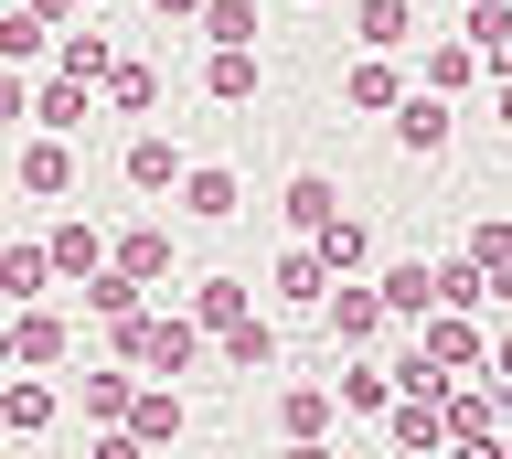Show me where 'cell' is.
Listing matches in <instances>:
<instances>
[{
	"mask_svg": "<svg viewBox=\"0 0 512 459\" xmlns=\"http://www.w3.org/2000/svg\"><path fill=\"white\" fill-rule=\"evenodd\" d=\"M427 54H416V86H438V97H459V86H480V54L470 33H416Z\"/></svg>",
	"mask_w": 512,
	"mask_h": 459,
	"instance_id": "9c48e42d",
	"label": "cell"
},
{
	"mask_svg": "<svg viewBox=\"0 0 512 459\" xmlns=\"http://www.w3.org/2000/svg\"><path fill=\"white\" fill-rule=\"evenodd\" d=\"M107 65H118V54H107V33H54V75H75V86H96Z\"/></svg>",
	"mask_w": 512,
	"mask_h": 459,
	"instance_id": "83f0119b",
	"label": "cell"
},
{
	"mask_svg": "<svg viewBox=\"0 0 512 459\" xmlns=\"http://www.w3.org/2000/svg\"><path fill=\"white\" fill-rule=\"evenodd\" d=\"M395 97H406V65H395V54H363V65L342 75V107H352V118H384Z\"/></svg>",
	"mask_w": 512,
	"mask_h": 459,
	"instance_id": "4fadbf2b",
	"label": "cell"
},
{
	"mask_svg": "<svg viewBox=\"0 0 512 459\" xmlns=\"http://www.w3.org/2000/svg\"><path fill=\"white\" fill-rule=\"evenodd\" d=\"M235 310H246V278H192V321L203 331H224Z\"/></svg>",
	"mask_w": 512,
	"mask_h": 459,
	"instance_id": "1f68e13d",
	"label": "cell"
},
{
	"mask_svg": "<svg viewBox=\"0 0 512 459\" xmlns=\"http://www.w3.org/2000/svg\"><path fill=\"white\" fill-rule=\"evenodd\" d=\"M352 43H363V54H406L416 43V0H352Z\"/></svg>",
	"mask_w": 512,
	"mask_h": 459,
	"instance_id": "30bf717a",
	"label": "cell"
},
{
	"mask_svg": "<svg viewBox=\"0 0 512 459\" xmlns=\"http://www.w3.org/2000/svg\"><path fill=\"white\" fill-rule=\"evenodd\" d=\"M128 438H182V395H171V385H128Z\"/></svg>",
	"mask_w": 512,
	"mask_h": 459,
	"instance_id": "7402d4cb",
	"label": "cell"
},
{
	"mask_svg": "<svg viewBox=\"0 0 512 459\" xmlns=\"http://www.w3.org/2000/svg\"><path fill=\"white\" fill-rule=\"evenodd\" d=\"M107 267H128V278H139V289H160V278H171V235H160V225L118 235V246H107Z\"/></svg>",
	"mask_w": 512,
	"mask_h": 459,
	"instance_id": "cb8c5ba5",
	"label": "cell"
},
{
	"mask_svg": "<svg viewBox=\"0 0 512 459\" xmlns=\"http://www.w3.org/2000/svg\"><path fill=\"white\" fill-rule=\"evenodd\" d=\"M310 11H331V0H310Z\"/></svg>",
	"mask_w": 512,
	"mask_h": 459,
	"instance_id": "b9f144b4",
	"label": "cell"
},
{
	"mask_svg": "<svg viewBox=\"0 0 512 459\" xmlns=\"http://www.w3.org/2000/svg\"><path fill=\"white\" fill-rule=\"evenodd\" d=\"M107 331H118V363H128V374H192L203 342H214L192 310H128V321H107Z\"/></svg>",
	"mask_w": 512,
	"mask_h": 459,
	"instance_id": "6da1fadb",
	"label": "cell"
},
{
	"mask_svg": "<svg viewBox=\"0 0 512 459\" xmlns=\"http://www.w3.org/2000/svg\"><path fill=\"white\" fill-rule=\"evenodd\" d=\"M480 363H491V385H502V395H512V321H502V331H491V353H480Z\"/></svg>",
	"mask_w": 512,
	"mask_h": 459,
	"instance_id": "d590c367",
	"label": "cell"
},
{
	"mask_svg": "<svg viewBox=\"0 0 512 459\" xmlns=\"http://www.w3.org/2000/svg\"><path fill=\"white\" fill-rule=\"evenodd\" d=\"M502 129H512V75H502Z\"/></svg>",
	"mask_w": 512,
	"mask_h": 459,
	"instance_id": "60d3db41",
	"label": "cell"
},
{
	"mask_svg": "<svg viewBox=\"0 0 512 459\" xmlns=\"http://www.w3.org/2000/svg\"><path fill=\"white\" fill-rule=\"evenodd\" d=\"M43 43H54V33H43V11H11V22H0V65H32Z\"/></svg>",
	"mask_w": 512,
	"mask_h": 459,
	"instance_id": "836d02e7",
	"label": "cell"
},
{
	"mask_svg": "<svg viewBox=\"0 0 512 459\" xmlns=\"http://www.w3.org/2000/svg\"><path fill=\"white\" fill-rule=\"evenodd\" d=\"M331 417H342V395H331V385H288L278 395V438H299V449H320Z\"/></svg>",
	"mask_w": 512,
	"mask_h": 459,
	"instance_id": "5bb4252c",
	"label": "cell"
},
{
	"mask_svg": "<svg viewBox=\"0 0 512 459\" xmlns=\"http://www.w3.org/2000/svg\"><path fill=\"white\" fill-rule=\"evenodd\" d=\"M384 438H395V449H448L438 385H395V395H384Z\"/></svg>",
	"mask_w": 512,
	"mask_h": 459,
	"instance_id": "3957f363",
	"label": "cell"
},
{
	"mask_svg": "<svg viewBox=\"0 0 512 459\" xmlns=\"http://www.w3.org/2000/svg\"><path fill=\"white\" fill-rule=\"evenodd\" d=\"M384 395H395V363L342 353V417H384Z\"/></svg>",
	"mask_w": 512,
	"mask_h": 459,
	"instance_id": "d6986e66",
	"label": "cell"
},
{
	"mask_svg": "<svg viewBox=\"0 0 512 459\" xmlns=\"http://www.w3.org/2000/svg\"><path fill=\"white\" fill-rule=\"evenodd\" d=\"M171 193H182L192 225H235V214H246V182H235L224 161H182V182H171Z\"/></svg>",
	"mask_w": 512,
	"mask_h": 459,
	"instance_id": "5b68a950",
	"label": "cell"
},
{
	"mask_svg": "<svg viewBox=\"0 0 512 459\" xmlns=\"http://www.w3.org/2000/svg\"><path fill=\"white\" fill-rule=\"evenodd\" d=\"M43 278H54V257H43V246H0V299H32Z\"/></svg>",
	"mask_w": 512,
	"mask_h": 459,
	"instance_id": "d6a6232c",
	"label": "cell"
},
{
	"mask_svg": "<svg viewBox=\"0 0 512 459\" xmlns=\"http://www.w3.org/2000/svg\"><path fill=\"white\" fill-rule=\"evenodd\" d=\"M320 321H331L342 353H374V342H384V289H374V278H331V289H320Z\"/></svg>",
	"mask_w": 512,
	"mask_h": 459,
	"instance_id": "7a4b0ae2",
	"label": "cell"
},
{
	"mask_svg": "<svg viewBox=\"0 0 512 459\" xmlns=\"http://www.w3.org/2000/svg\"><path fill=\"white\" fill-rule=\"evenodd\" d=\"M64 353H75V331H64L54 310H22V321H11V363H32V374H54Z\"/></svg>",
	"mask_w": 512,
	"mask_h": 459,
	"instance_id": "2e32d148",
	"label": "cell"
},
{
	"mask_svg": "<svg viewBox=\"0 0 512 459\" xmlns=\"http://www.w3.org/2000/svg\"><path fill=\"white\" fill-rule=\"evenodd\" d=\"M374 289H384V321H427V257H395Z\"/></svg>",
	"mask_w": 512,
	"mask_h": 459,
	"instance_id": "d4e9b609",
	"label": "cell"
},
{
	"mask_svg": "<svg viewBox=\"0 0 512 459\" xmlns=\"http://www.w3.org/2000/svg\"><path fill=\"white\" fill-rule=\"evenodd\" d=\"M310 246H320V267H331V278H363V267H374V225H363V214H320Z\"/></svg>",
	"mask_w": 512,
	"mask_h": 459,
	"instance_id": "52a82bcc",
	"label": "cell"
},
{
	"mask_svg": "<svg viewBox=\"0 0 512 459\" xmlns=\"http://www.w3.org/2000/svg\"><path fill=\"white\" fill-rule=\"evenodd\" d=\"M32 118H43V129H86V86H75V75H54V86H43V97H32Z\"/></svg>",
	"mask_w": 512,
	"mask_h": 459,
	"instance_id": "4dcf8cb0",
	"label": "cell"
},
{
	"mask_svg": "<svg viewBox=\"0 0 512 459\" xmlns=\"http://www.w3.org/2000/svg\"><path fill=\"white\" fill-rule=\"evenodd\" d=\"M150 11H160V22H192V11H203V0H150Z\"/></svg>",
	"mask_w": 512,
	"mask_h": 459,
	"instance_id": "f35d334b",
	"label": "cell"
},
{
	"mask_svg": "<svg viewBox=\"0 0 512 459\" xmlns=\"http://www.w3.org/2000/svg\"><path fill=\"white\" fill-rule=\"evenodd\" d=\"M0 374H11V321H0Z\"/></svg>",
	"mask_w": 512,
	"mask_h": 459,
	"instance_id": "ab89813d",
	"label": "cell"
},
{
	"mask_svg": "<svg viewBox=\"0 0 512 459\" xmlns=\"http://www.w3.org/2000/svg\"><path fill=\"white\" fill-rule=\"evenodd\" d=\"M86 417H128V374H86Z\"/></svg>",
	"mask_w": 512,
	"mask_h": 459,
	"instance_id": "e575fe53",
	"label": "cell"
},
{
	"mask_svg": "<svg viewBox=\"0 0 512 459\" xmlns=\"http://www.w3.org/2000/svg\"><path fill=\"white\" fill-rule=\"evenodd\" d=\"M0 118H32V97H22V75L0 65Z\"/></svg>",
	"mask_w": 512,
	"mask_h": 459,
	"instance_id": "8d00e7d4",
	"label": "cell"
},
{
	"mask_svg": "<svg viewBox=\"0 0 512 459\" xmlns=\"http://www.w3.org/2000/svg\"><path fill=\"white\" fill-rule=\"evenodd\" d=\"M22 193H75V150H64V129H43L22 150Z\"/></svg>",
	"mask_w": 512,
	"mask_h": 459,
	"instance_id": "603a6c76",
	"label": "cell"
},
{
	"mask_svg": "<svg viewBox=\"0 0 512 459\" xmlns=\"http://www.w3.org/2000/svg\"><path fill=\"white\" fill-rule=\"evenodd\" d=\"M470 54H480V75H512V0H470Z\"/></svg>",
	"mask_w": 512,
	"mask_h": 459,
	"instance_id": "e0dca14e",
	"label": "cell"
},
{
	"mask_svg": "<svg viewBox=\"0 0 512 459\" xmlns=\"http://www.w3.org/2000/svg\"><path fill=\"white\" fill-rule=\"evenodd\" d=\"M384 118H395V150H416V161H438V150H448V129H459L438 86H406V97L384 107Z\"/></svg>",
	"mask_w": 512,
	"mask_h": 459,
	"instance_id": "277c9868",
	"label": "cell"
},
{
	"mask_svg": "<svg viewBox=\"0 0 512 459\" xmlns=\"http://www.w3.org/2000/svg\"><path fill=\"white\" fill-rule=\"evenodd\" d=\"M192 33H203V43H256V0H203Z\"/></svg>",
	"mask_w": 512,
	"mask_h": 459,
	"instance_id": "f1b7e54d",
	"label": "cell"
},
{
	"mask_svg": "<svg viewBox=\"0 0 512 459\" xmlns=\"http://www.w3.org/2000/svg\"><path fill=\"white\" fill-rule=\"evenodd\" d=\"M480 278H491V299H502V321H512V257H491Z\"/></svg>",
	"mask_w": 512,
	"mask_h": 459,
	"instance_id": "74e56055",
	"label": "cell"
},
{
	"mask_svg": "<svg viewBox=\"0 0 512 459\" xmlns=\"http://www.w3.org/2000/svg\"><path fill=\"white\" fill-rule=\"evenodd\" d=\"M502 449H512V438H502Z\"/></svg>",
	"mask_w": 512,
	"mask_h": 459,
	"instance_id": "7bdbcfd3",
	"label": "cell"
},
{
	"mask_svg": "<svg viewBox=\"0 0 512 459\" xmlns=\"http://www.w3.org/2000/svg\"><path fill=\"white\" fill-rule=\"evenodd\" d=\"M86 310L96 321H128V310H139V278H128V267H86Z\"/></svg>",
	"mask_w": 512,
	"mask_h": 459,
	"instance_id": "f546056e",
	"label": "cell"
},
{
	"mask_svg": "<svg viewBox=\"0 0 512 459\" xmlns=\"http://www.w3.org/2000/svg\"><path fill=\"white\" fill-rule=\"evenodd\" d=\"M128 182H139V193H171V182H182V150H171V129H139V139H128Z\"/></svg>",
	"mask_w": 512,
	"mask_h": 459,
	"instance_id": "ac0fdd59",
	"label": "cell"
},
{
	"mask_svg": "<svg viewBox=\"0 0 512 459\" xmlns=\"http://www.w3.org/2000/svg\"><path fill=\"white\" fill-rule=\"evenodd\" d=\"M43 257H54V278H86V267H107V235H96V225H54Z\"/></svg>",
	"mask_w": 512,
	"mask_h": 459,
	"instance_id": "484cf974",
	"label": "cell"
},
{
	"mask_svg": "<svg viewBox=\"0 0 512 459\" xmlns=\"http://www.w3.org/2000/svg\"><path fill=\"white\" fill-rule=\"evenodd\" d=\"M278 214H288V225H299V235H310L320 214H342V182H331V171H288V193H278Z\"/></svg>",
	"mask_w": 512,
	"mask_h": 459,
	"instance_id": "44dd1931",
	"label": "cell"
},
{
	"mask_svg": "<svg viewBox=\"0 0 512 459\" xmlns=\"http://www.w3.org/2000/svg\"><path fill=\"white\" fill-rule=\"evenodd\" d=\"M438 406H448V438H459V449H502V395L491 385H459V374H448Z\"/></svg>",
	"mask_w": 512,
	"mask_h": 459,
	"instance_id": "8992f818",
	"label": "cell"
},
{
	"mask_svg": "<svg viewBox=\"0 0 512 459\" xmlns=\"http://www.w3.org/2000/svg\"><path fill=\"white\" fill-rule=\"evenodd\" d=\"M96 86H107V107H118V118H150V107H160V75H150V65H107Z\"/></svg>",
	"mask_w": 512,
	"mask_h": 459,
	"instance_id": "4316f807",
	"label": "cell"
},
{
	"mask_svg": "<svg viewBox=\"0 0 512 459\" xmlns=\"http://www.w3.org/2000/svg\"><path fill=\"white\" fill-rule=\"evenodd\" d=\"M203 97H214V107H246L256 97V43H203Z\"/></svg>",
	"mask_w": 512,
	"mask_h": 459,
	"instance_id": "7c38bea8",
	"label": "cell"
},
{
	"mask_svg": "<svg viewBox=\"0 0 512 459\" xmlns=\"http://www.w3.org/2000/svg\"><path fill=\"white\" fill-rule=\"evenodd\" d=\"M480 299H491L480 257H438V267H427V310H480Z\"/></svg>",
	"mask_w": 512,
	"mask_h": 459,
	"instance_id": "ffe728a7",
	"label": "cell"
},
{
	"mask_svg": "<svg viewBox=\"0 0 512 459\" xmlns=\"http://www.w3.org/2000/svg\"><path fill=\"white\" fill-rule=\"evenodd\" d=\"M320 289H331V267H320V246L299 235V246L267 267V299H278V310H320Z\"/></svg>",
	"mask_w": 512,
	"mask_h": 459,
	"instance_id": "ba28073f",
	"label": "cell"
},
{
	"mask_svg": "<svg viewBox=\"0 0 512 459\" xmlns=\"http://www.w3.org/2000/svg\"><path fill=\"white\" fill-rule=\"evenodd\" d=\"M214 342H224V363H235V374H278V321H256V310H235V321H224Z\"/></svg>",
	"mask_w": 512,
	"mask_h": 459,
	"instance_id": "9a60e30c",
	"label": "cell"
},
{
	"mask_svg": "<svg viewBox=\"0 0 512 459\" xmlns=\"http://www.w3.org/2000/svg\"><path fill=\"white\" fill-rule=\"evenodd\" d=\"M0 427H11V438H43V427H54V385H43L32 363H11V385H0Z\"/></svg>",
	"mask_w": 512,
	"mask_h": 459,
	"instance_id": "8fae6325",
	"label": "cell"
}]
</instances>
